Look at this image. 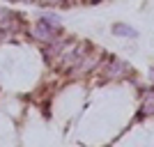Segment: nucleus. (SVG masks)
Masks as SVG:
<instances>
[{
    "label": "nucleus",
    "instance_id": "f257e3e1",
    "mask_svg": "<svg viewBox=\"0 0 154 147\" xmlns=\"http://www.w3.org/2000/svg\"><path fill=\"white\" fill-rule=\"evenodd\" d=\"M60 28L51 26V23H46V21L37 19V23H35V28H32V35L39 39V41H44V44H53V41H58L60 39Z\"/></svg>",
    "mask_w": 154,
    "mask_h": 147
},
{
    "label": "nucleus",
    "instance_id": "f03ea898",
    "mask_svg": "<svg viewBox=\"0 0 154 147\" xmlns=\"http://www.w3.org/2000/svg\"><path fill=\"white\" fill-rule=\"evenodd\" d=\"M113 35L115 37H122V39H138V30L127 23H115L113 26Z\"/></svg>",
    "mask_w": 154,
    "mask_h": 147
},
{
    "label": "nucleus",
    "instance_id": "7ed1b4c3",
    "mask_svg": "<svg viewBox=\"0 0 154 147\" xmlns=\"http://www.w3.org/2000/svg\"><path fill=\"white\" fill-rule=\"evenodd\" d=\"M129 71V67L122 62V60H110L108 64V76H124Z\"/></svg>",
    "mask_w": 154,
    "mask_h": 147
},
{
    "label": "nucleus",
    "instance_id": "20e7f679",
    "mask_svg": "<svg viewBox=\"0 0 154 147\" xmlns=\"http://www.w3.org/2000/svg\"><path fill=\"white\" fill-rule=\"evenodd\" d=\"M39 19L42 21H46V23H51V26H55V28H60L62 30V21H60V16L55 12H42L39 14Z\"/></svg>",
    "mask_w": 154,
    "mask_h": 147
},
{
    "label": "nucleus",
    "instance_id": "39448f33",
    "mask_svg": "<svg viewBox=\"0 0 154 147\" xmlns=\"http://www.w3.org/2000/svg\"><path fill=\"white\" fill-rule=\"evenodd\" d=\"M14 19V12H9V9H5V7H0V28L9 26V21Z\"/></svg>",
    "mask_w": 154,
    "mask_h": 147
},
{
    "label": "nucleus",
    "instance_id": "423d86ee",
    "mask_svg": "<svg viewBox=\"0 0 154 147\" xmlns=\"http://www.w3.org/2000/svg\"><path fill=\"white\" fill-rule=\"evenodd\" d=\"M145 110H147V113H154V90L147 94V101H145Z\"/></svg>",
    "mask_w": 154,
    "mask_h": 147
},
{
    "label": "nucleus",
    "instance_id": "0eeeda50",
    "mask_svg": "<svg viewBox=\"0 0 154 147\" xmlns=\"http://www.w3.org/2000/svg\"><path fill=\"white\" fill-rule=\"evenodd\" d=\"M12 2H37V0H12Z\"/></svg>",
    "mask_w": 154,
    "mask_h": 147
}]
</instances>
